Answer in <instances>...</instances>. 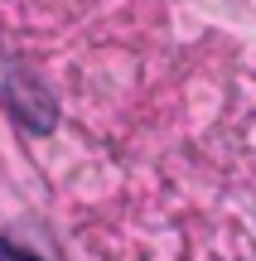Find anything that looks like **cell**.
Masks as SVG:
<instances>
[{
	"instance_id": "7a4b0ae2",
	"label": "cell",
	"mask_w": 256,
	"mask_h": 261,
	"mask_svg": "<svg viewBox=\"0 0 256 261\" xmlns=\"http://www.w3.org/2000/svg\"><path fill=\"white\" fill-rule=\"evenodd\" d=\"M0 261H34V256H29V252H15L10 242H0Z\"/></svg>"
},
{
	"instance_id": "6da1fadb",
	"label": "cell",
	"mask_w": 256,
	"mask_h": 261,
	"mask_svg": "<svg viewBox=\"0 0 256 261\" xmlns=\"http://www.w3.org/2000/svg\"><path fill=\"white\" fill-rule=\"evenodd\" d=\"M5 102H10V112H15L29 130H48L53 126V97H48L29 73H10L5 77Z\"/></svg>"
}]
</instances>
